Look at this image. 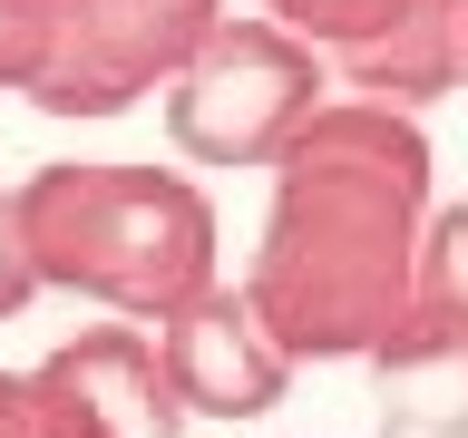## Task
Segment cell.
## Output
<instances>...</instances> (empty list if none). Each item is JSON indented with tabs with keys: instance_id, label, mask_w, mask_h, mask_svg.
Here are the masks:
<instances>
[{
	"instance_id": "1",
	"label": "cell",
	"mask_w": 468,
	"mask_h": 438,
	"mask_svg": "<svg viewBox=\"0 0 468 438\" xmlns=\"http://www.w3.org/2000/svg\"><path fill=\"white\" fill-rule=\"evenodd\" d=\"M420 224H430V137L390 108L322 98L303 137L273 156V214L244 273L263 341L292 370L371 360L380 331L410 312Z\"/></svg>"
},
{
	"instance_id": "2",
	"label": "cell",
	"mask_w": 468,
	"mask_h": 438,
	"mask_svg": "<svg viewBox=\"0 0 468 438\" xmlns=\"http://www.w3.org/2000/svg\"><path fill=\"white\" fill-rule=\"evenodd\" d=\"M29 273L117 321H166L215 283V204L176 166H39L10 195Z\"/></svg>"
},
{
	"instance_id": "3",
	"label": "cell",
	"mask_w": 468,
	"mask_h": 438,
	"mask_svg": "<svg viewBox=\"0 0 468 438\" xmlns=\"http://www.w3.org/2000/svg\"><path fill=\"white\" fill-rule=\"evenodd\" d=\"M322 88L332 68L244 10V20H215V39L166 78V137L186 166H273L322 108Z\"/></svg>"
},
{
	"instance_id": "4",
	"label": "cell",
	"mask_w": 468,
	"mask_h": 438,
	"mask_svg": "<svg viewBox=\"0 0 468 438\" xmlns=\"http://www.w3.org/2000/svg\"><path fill=\"white\" fill-rule=\"evenodd\" d=\"M225 0H58L49 58L20 88L39 117H127L215 39Z\"/></svg>"
},
{
	"instance_id": "5",
	"label": "cell",
	"mask_w": 468,
	"mask_h": 438,
	"mask_svg": "<svg viewBox=\"0 0 468 438\" xmlns=\"http://www.w3.org/2000/svg\"><path fill=\"white\" fill-rule=\"evenodd\" d=\"M20 400L39 438H186V409L166 400L156 341L137 321H88L39 370H20Z\"/></svg>"
},
{
	"instance_id": "6",
	"label": "cell",
	"mask_w": 468,
	"mask_h": 438,
	"mask_svg": "<svg viewBox=\"0 0 468 438\" xmlns=\"http://www.w3.org/2000/svg\"><path fill=\"white\" fill-rule=\"evenodd\" d=\"M156 370H166V400L186 419H263L292 390V360L263 341L254 302L234 283H205L186 312L156 321Z\"/></svg>"
},
{
	"instance_id": "7",
	"label": "cell",
	"mask_w": 468,
	"mask_h": 438,
	"mask_svg": "<svg viewBox=\"0 0 468 438\" xmlns=\"http://www.w3.org/2000/svg\"><path fill=\"white\" fill-rule=\"evenodd\" d=\"M371 409L390 438H468V312L410 302L371 350Z\"/></svg>"
},
{
	"instance_id": "8",
	"label": "cell",
	"mask_w": 468,
	"mask_h": 438,
	"mask_svg": "<svg viewBox=\"0 0 468 438\" xmlns=\"http://www.w3.org/2000/svg\"><path fill=\"white\" fill-rule=\"evenodd\" d=\"M459 20H468V0H420L390 39H371L361 58H342V88L361 108H390V117L449 98V88H459Z\"/></svg>"
},
{
	"instance_id": "9",
	"label": "cell",
	"mask_w": 468,
	"mask_h": 438,
	"mask_svg": "<svg viewBox=\"0 0 468 438\" xmlns=\"http://www.w3.org/2000/svg\"><path fill=\"white\" fill-rule=\"evenodd\" d=\"M410 10H420V0H254V20H273L283 39H303L322 68H342V58H361L371 39H390Z\"/></svg>"
},
{
	"instance_id": "10",
	"label": "cell",
	"mask_w": 468,
	"mask_h": 438,
	"mask_svg": "<svg viewBox=\"0 0 468 438\" xmlns=\"http://www.w3.org/2000/svg\"><path fill=\"white\" fill-rule=\"evenodd\" d=\"M410 302H449V312H468V204H439L430 224H420Z\"/></svg>"
},
{
	"instance_id": "11",
	"label": "cell",
	"mask_w": 468,
	"mask_h": 438,
	"mask_svg": "<svg viewBox=\"0 0 468 438\" xmlns=\"http://www.w3.org/2000/svg\"><path fill=\"white\" fill-rule=\"evenodd\" d=\"M49 29H58V0H0V88H29V78H39Z\"/></svg>"
},
{
	"instance_id": "12",
	"label": "cell",
	"mask_w": 468,
	"mask_h": 438,
	"mask_svg": "<svg viewBox=\"0 0 468 438\" xmlns=\"http://www.w3.org/2000/svg\"><path fill=\"white\" fill-rule=\"evenodd\" d=\"M29 292H39V273H29L20 214H10V195H0V321H20V312H29Z\"/></svg>"
},
{
	"instance_id": "13",
	"label": "cell",
	"mask_w": 468,
	"mask_h": 438,
	"mask_svg": "<svg viewBox=\"0 0 468 438\" xmlns=\"http://www.w3.org/2000/svg\"><path fill=\"white\" fill-rule=\"evenodd\" d=\"M0 438H39L29 429V400H20V370H0Z\"/></svg>"
},
{
	"instance_id": "14",
	"label": "cell",
	"mask_w": 468,
	"mask_h": 438,
	"mask_svg": "<svg viewBox=\"0 0 468 438\" xmlns=\"http://www.w3.org/2000/svg\"><path fill=\"white\" fill-rule=\"evenodd\" d=\"M459 78H468V20H459Z\"/></svg>"
}]
</instances>
